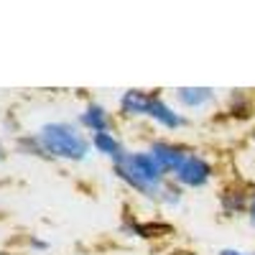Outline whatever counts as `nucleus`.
Masks as SVG:
<instances>
[{"mask_svg":"<svg viewBox=\"0 0 255 255\" xmlns=\"http://www.w3.org/2000/svg\"><path fill=\"white\" fill-rule=\"evenodd\" d=\"M220 255H248V253H240V250H232V248H225Z\"/></svg>","mask_w":255,"mask_h":255,"instance_id":"nucleus-11","label":"nucleus"},{"mask_svg":"<svg viewBox=\"0 0 255 255\" xmlns=\"http://www.w3.org/2000/svg\"><path fill=\"white\" fill-rule=\"evenodd\" d=\"M248 217H250V225H255V191H253L250 204H248Z\"/></svg>","mask_w":255,"mask_h":255,"instance_id":"nucleus-10","label":"nucleus"},{"mask_svg":"<svg viewBox=\"0 0 255 255\" xmlns=\"http://www.w3.org/2000/svg\"><path fill=\"white\" fill-rule=\"evenodd\" d=\"M148 153L153 156V161L161 166V171H163V174H174L176 163H179V161H181V156H184V148L158 140V143H153V145H151V151H148Z\"/></svg>","mask_w":255,"mask_h":255,"instance_id":"nucleus-4","label":"nucleus"},{"mask_svg":"<svg viewBox=\"0 0 255 255\" xmlns=\"http://www.w3.org/2000/svg\"><path fill=\"white\" fill-rule=\"evenodd\" d=\"M215 92L209 87H181L176 90V100L184 105V108H204L207 102H212Z\"/></svg>","mask_w":255,"mask_h":255,"instance_id":"nucleus-6","label":"nucleus"},{"mask_svg":"<svg viewBox=\"0 0 255 255\" xmlns=\"http://www.w3.org/2000/svg\"><path fill=\"white\" fill-rule=\"evenodd\" d=\"M174 176L184 184V186H204L207 181H209V176H212V166L202 158V156H197V153H191V151H184V156H181V161L176 163V168H174Z\"/></svg>","mask_w":255,"mask_h":255,"instance_id":"nucleus-3","label":"nucleus"},{"mask_svg":"<svg viewBox=\"0 0 255 255\" xmlns=\"http://www.w3.org/2000/svg\"><path fill=\"white\" fill-rule=\"evenodd\" d=\"M115 171L123 181H128L133 189L143 191L145 197L161 199L163 194V171L161 166L153 161L151 153H123L115 161Z\"/></svg>","mask_w":255,"mask_h":255,"instance_id":"nucleus-1","label":"nucleus"},{"mask_svg":"<svg viewBox=\"0 0 255 255\" xmlns=\"http://www.w3.org/2000/svg\"><path fill=\"white\" fill-rule=\"evenodd\" d=\"M148 118H153V120H158L161 125H166V128H181L184 125V118L179 115V113H174L168 105L161 100V97H151V108H148Z\"/></svg>","mask_w":255,"mask_h":255,"instance_id":"nucleus-5","label":"nucleus"},{"mask_svg":"<svg viewBox=\"0 0 255 255\" xmlns=\"http://www.w3.org/2000/svg\"><path fill=\"white\" fill-rule=\"evenodd\" d=\"M92 145L97 148L100 153H105V156H110L113 161H118L125 151H123V145H120V140L108 130V133H97V135H92Z\"/></svg>","mask_w":255,"mask_h":255,"instance_id":"nucleus-9","label":"nucleus"},{"mask_svg":"<svg viewBox=\"0 0 255 255\" xmlns=\"http://www.w3.org/2000/svg\"><path fill=\"white\" fill-rule=\"evenodd\" d=\"M38 143L44 153L67 161H82L90 153V140L69 123H46L38 133Z\"/></svg>","mask_w":255,"mask_h":255,"instance_id":"nucleus-2","label":"nucleus"},{"mask_svg":"<svg viewBox=\"0 0 255 255\" xmlns=\"http://www.w3.org/2000/svg\"><path fill=\"white\" fill-rule=\"evenodd\" d=\"M151 97L153 95H145L140 90H128L120 100L123 110L128 115H148V108H151Z\"/></svg>","mask_w":255,"mask_h":255,"instance_id":"nucleus-7","label":"nucleus"},{"mask_svg":"<svg viewBox=\"0 0 255 255\" xmlns=\"http://www.w3.org/2000/svg\"><path fill=\"white\" fill-rule=\"evenodd\" d=\"M82 125L90 128L95 135H97V133H108V128H110V115L105 113V108H100V105H90L87 113L82 115Z\"/></svg>","mask_w":255,"mask_h":255,"instance_id":"nucleus-8","label":"nucleus"}]
</instances>
